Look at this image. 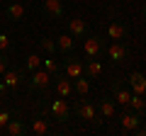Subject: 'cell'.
Returning <instances> with one entry per match:
<instances>
[{
  "label": "cell",
  "mask_w": 146,
  "mask_h": 136,
  "mask_svg": "<svg viewBox=\"0 0 146 136\" xmlns=\"http://www.w3.org/2000/svg\"><path fill=\"white\" fill-rule=\"evenodd\" d=\"M15 114V112H10V110H0V131L5 129V124L10 121V117Z\"/></svg>",
  "instance_id": "4316f807"
},
{
  "label": "cell",
  "mask_w": 146,
  "mask_h": 136,
  "mask_svg": "<svg viewBox=\"0 0 146 136\" xmlns=\"http://www.w3.org/2000/svg\"><path fill=\"white\" fill-rule=\"evenodd\" d=\"M73 112H76V117H78V119H85V121H90V124H95V126H100V124L105 121L102 117L98 114V107H95L93 102H88L85 97H80L78 102H76Z\"/></svg>",
  "instance_id": "7a4b0ae2"
},
{
  "label": "cell",
  "mask_w": 146,
  "mask_h": 136,
  "mask_svg": "<svg viewBox=\"0 0 146 136\" xmlns=\"http://www.w3.org/2000/svg\"><path fill=\"white\" fill-rule=\"evenodd\" d=\"M39 49H42L44 53H49V56H54V53L58 51V49H56V39H51V37H42V42H39Z\"/></svg>",
  "instance_id": "d4e9b609"
},
{
  "label": "cell",
  "mask_w": 146,
  "mask_h": 136,
  "mask_svg": "<svg viewBox=\"0 0 146 136\" xmlns=\"http://www.w3.org/2000/svg\"><path fill=\"white\" fill-rule=\"evenodd\" d=\"M20 3H22V0H20Z\"/></svg>",
  "instance_id": "1f68e13d"
},
{
  "label": "cell",
  "mask_w": 146,
  "mask_h": 136,
  "mask_svg": "<svg viewBox=\"0 0 146 136\" xmlns=\"http://www.w3.org/2000/svg\"><path fill=\"white\" fill-rule=\"evenodd\" d=\"M141 97H144V102H146V92H141Z\"/></svg>",
  "instance_id": "f546056e"
},
{
  "label": "cell",
  "mask_w": 146,
  "mask_h": 136,
  "mask_svg": "<svg viewBox=\"0 0 146 136\" xmlns=\"http://www.w3.org/2000/svg\"><path fill=\"white\" fill-rule=\"evenodd\" d=\"M127 85H129V90L136 92V95L146 92V75L141 73V71H134V73H129V78H127Z\"/></svg>",
  "instance_id": "e0dca14e"
},
{
  "label": "cell",
  "mask_w": 146,
  "mask_h": 136,
  "mask_svg": "<svg viewBox=\"0 0 146 136\" xmlns=\"http://www.w3.org/2000/svg\"><path fill=\"white\" fill-rule=\"evenodd\" d=\"M73 92L78 95V97H88V95H90V80L85 78V75L76 78V80H73Z\"/></svg>",
  "instance_id": "44dd1931"
},
{
  "label": "cell",
  "mask_w": 146,
  "mask_h": 136,
  "mask_svg": "<svg viewBox=\"0 0 146 136\" xmlns=\"http://www.w3.org/2000/svg\"><path fill=\"white\" fill-rule=\"evenodd\" d=\"M44 112H46V114L51 117L54 121H58V124H66V121H71V107H68L66 97L51 100V102H49V107H44Z\"/></svg>",
  "instance_id": "3957f363"
},
{
  "label": "cell",
  "mask_w": 146,
  "mask_h": 136,
  "mask_svg": "<svg viewBox=\"0 0 146 136\" xmlns=\"http://www.w3.org/2000/svg\"><path fill=\"white\" fill-rule=\"evenodd\" d=\"M42 68L46 71L49 75H54V78H56V75H58V73L63 71V68L58 66V61H56L54 56H46V58H42Z\"/></svg>",
  "instance_id": "7402d4cb"
},
{
  "label": "cell",
  "mask_w": 146,
  "mask_h": 136,
  "mask_svg": "<svg viewBox=\"0 0 146 136\" xmlns=\"http://www.w3.org/2000/svg\"><path fill=\"white\" fill-rule=\"evenodd\" d=\"M42 12L49 20H61L63 17V3L61 0H42Z\"/></svg>",
  "instance_id": "4fadbf2b"
},
{
  "label": "cell",
  "mask_w": 146,
  "mask_h": 136,
  "mask_svg": "<svg viewBox=\"0 0 146 136\" xmlns=\"http://www.w3.org/2000/svg\"><path fill=\"white\" fill-rule=\"evenodd\" d=\"M110 88H112V97H115L117 105H119V107H129V97H131L129 85H124L119 78H115L112 83H110Z\"/></svg>",
  "instance_id": "ba28073f"
},
{
  "label": "cell",
  "mask_w": 146,
  "mask_h": 136,
  "mask_svg": "<svg viewBox=\"0 0 146 136\" xmlns=\"http://www.w3.org/2000/svg\"><path fill=\"white\" fill-rule=\"evenodd\" d=\"M107 37L112 42H127L129 39V24L124 20H115L107 24Z\"/></svg>",
  "instance_id": "9c48e42d"
},
{
  "label": "cell",
  "mask_w": 146,
  "mask_h": 136,
  "mask_svg": "<svg viewBox=\"0 0 146 136\" xmlns=\"http://www.w3.org/2000/svg\"><path fill=\"white\" fill-rule=\"evenodd\" d=\"M54 88H56V92H58V97H71L73 95V80L68 78V75H63V71L54 78Z\"/></svg>",
  "instance_id": "7c38bea8"
},
{
  "label": "cell",
  "mask_w": 146,
  "mask_h": 136,
  "mask_svg": "<svg viewBox=\"0 0 146 136\" xmlns=\"http://www.w3.org/2000/svg\"><path fill=\"white\" fill-rule=\"evenodd\" d=\"M63 75H68L71 80L80 78V75H83V61L76 58V56H68L66 63H63Z\"/></svg>",
  "instance_id": "9a60e30c"
},
{
  "label": "cell",
  "mask_w": 146,
  "mask_h": 136,
  "mask_svg": "<svg viewBox=\"0 0 146 136\" xmlns=\"http://www.w3.org/2000/svg\"><path fill=\"white\" fill-rule=\"evenodd\" d=\"M95 107H98V114L102 117V119H112V117H117V102H115V97H110V95H102Z\"/></svg>",
  "instance_id": "8fae6325"
},
{
  "label": "cell",
  "mask_w": 146,
  "mask_h": 136,
  "mask_svg": "<svg viewBox=\"0 0 146 136\" xmlns=\"http://www.w3.org/2000/svg\"><path fill=\"white\" fill-rule=\"evenodd\" d=\"M56 49H58L61 53H71L73 49H76V37H73L71 32L58 34V37H56Z\"/></svg>",
  "instance_id": "ffe728a7"
},
{
  "label": "cell",
  "mask_w": 146,
  "mask_h": 136,
  "mask_svg": "<svg viewBox=\"0 0 146 136\" xmlns=\"http://www.w3.org/2000/svg\"><path fill=\"white\" fill-rule=\"evenodd\" d=\"M5 17L10 22H20L22 17H25V3H20V0H10L5 5Z\"/></svg>",
  "instance_id": "ac0fdd59"
},
{
  "label": "cell",
  "mask_w": 146,
  "mask_h": 136,
  "mask_svg": "<svg viewBox=\"0 0 146 136\" xmlns=\"http://www.w3.org/2000/svg\"><path fill=\"white\" fill-rule=\"evenodd\" d=\"M66 24H68V32H71L76 39H85V37H88V22H85V20L73 17V20H68Z\"/></svg>",
  "instance_id": "d6986e66"
},
{
  "label": "cell",
  "mask_w": 146,
  "mask_h": 136,
  "mask_svg": "<svg viewBox=\"0 0 146 136\" xmlns=\"http://www.w3.org/2000/svg\"><path fill=\"white\" fill-rule=\"evenodd\" d=\"M5 131L7 136H25V134H29V126L25 124V119L20 117V112H15V114L10 117V121L5 124Z\"/></svg>",
  "instance_id": "30bf717a"
},
{
  "label": "cell",
  "mask_w": 146,
  "mask_h": 136,
  "mask_svg": "<svg viewBox=\"0 0 146 136\" xmlns=\"http://www.w3.org/2000/svg\"><path fill=\"white\" fill-rule=\"evenodd\" d=\"M131 134H134V136H146V124H139L134 131H131Z\"/></svg>",
  "instance_id": "f1b7e54d"
},
{
  "label": "cell",
  "mask_w": 146,
  "mask_h": 136,
  "mask_svg": "<svg viewBox=\"0 0 146 136\" xmlns=\"http://www.w3.org/2000/svg\"><path fill=\"white\" fill-rule=\"evenodd\" d=\"M102 51H105L102 37L88 34V37H85V42H83V53H85V58H100V56H102Z\"/></svg>",
  "instance_id": "52a82bcc"
},
{
  "label": "cell",
  "mask_w": 146,
  "mask_h": 136,
  "mask_svg": "<svg viewBox=\"0 0 146 136\" xmlns=\"http://www.w3.org/2000/svg\"><path fill=\"white\" fill-rule=\"evenodd\" d=\"M144 15H146V3H144Z\"/></svg>",
  "instance_id": "4dcf8cb0"
},
{
  "label": "cell",
  "mask_w": 146,
  "mask_h": 136,
  "mask_svg": "<svg viewBox=\"0 0 146 136\" xmlns=\"http://www.w3.org/2000/svg\"><path fill=\"white\" fill-rule=\"evenodd\" d=\"M83 75L88 80H98L100 75H102V61H98V58H88V61H83Z\"/></svg>",
  "instance_id": "2e32d148"
},
{
  "label": "cell",
  "mask_w": 146,
  "mask_h": 136,
  "mask_svg": "<svg viewBox=\"0 0 146 136\" xmlns=\"http://www.w3.org/2000/svg\"><path fill=\"white\" fill-rule=\"evenodd\" d=\"M10 66V58H7V53L5 51H0V75L5 73V68Z\"/></svg>",
  "instance_id": "83f0119b"
},
{
  "label": "cell",
  "mask_w": 146,
  "mask_h": 136,
  "mask_svg": "<svg viewBox=\"0 0 146 136\" xmlns=\"http://www.w3.org/2000/svg\"><path fill=\"white\" fill-rule=\"evenodd\" d=\"M12 49V39H10V34L7 32H0V51H10Z\"/></svg>",
  "instance_id": "484cf974"
},
{
  "label": "cell",
  "mask_w": 146,
  "mask_h": 136,
  "mask_svg": "<svg viewBox=\"0 0 146 136\" xmlns=\"http://www.w3.org/2000/svg\"><path fill=\"white\" fill-rule=\"evenodd\" d=\"M27 80V73L22 66H7L5 73L0 75V97L5 92H12V90H17L22 83Z\"/></svg>",
  "instance_id": "6da1fadb"
},
{
  "label": "cell",
  "mask_w": 146,
  "mask_h": 136,
  "mask_svg": "<svg viewBox=\"0 0 146 136\" xmlns=\"http://www.w3.org/2000/svg\"><path fill=\"white\" fill-rule=\"evenodd\" d=\"M107 58H110L112 66L124 63L127 58H129V46H127V42H112L107 46Z\"/></svg>",
  "instance_id": "5b68a950"
},
{
  "label": "cell",
  "mask_w": 146,
  "mask_h": 136,
  "mask_svg": "<svg viewBox=\"0 0 146 136\" xmlns=\"http://www.w3.org/2000/svg\"><path fill=\"white\" fill-rule=\"evenodd\" d=\"M29 131L36 134V136H44V134L51 131V121H49L46 112H44V114H34V119H32V124H29Z\"/></svg>",
  "instance_id": "5bb4252c"
},
{
  "label": "cell",
  "mask_w": 146,
  "mask_h": 136,
  "mask_svg": "<svg viewBox=\"0 0 146 136\" xmlns=\"http://www.w3.org/2000/svg\"><path fill=\"white\" fill-rule=\"evenodd\" d=\"M54 75H49L44 68H36V71H32L29 73V80H27V90L29 92H46L49 85H51Z\"/></svg>",
  "instance_id": "277c9868"
},
{
  "label": "cell",
  "mask_w": 146,
  "mask_h": 136,
  "mask_svg": "<svg viewBox=\"0 0 146 136\" xmlns=\"http://www.w3.org/2000/svg\"><path fill=\"white\" fill-rule=\"evenodd\" d=\"M22 68H25L27 75H29L32 71H36V68H42V56H39V53H29V56L25 58V66Z\"/></svg>",
  "instance_id": "603a6c76"
},
{
  "label": "cell",
  "mask_w": 146,
  "mask_h": 136,
  "mask_svg": "<svg viewBox=\"0 0 146 136\" xmlns=\"http://www.w3.org/2000/svg\"><path fill=\"white\" fill-rule=\"evenodd\" d=\"M129 110H134V112H139V114H144L146 102H144V97H141V95L131 92V97H129Z\"/></svg>",
  "instance_id": "cb8c5ba5"
},
{
  "label": "cell",
  "mask_w": 146,
  "mask_h": 136,
  "mask_svg": "<svg viewBox=\"0 0 146 136\" xmlns=\"http://www.w3.org/2000/svg\"><path fill=\"white\" fill-rule=\"evenodd\" d=\"M117 119H119L122 131H127V134H131V131L141 124V114H139V112H134V110H129V107H122V112H119Z\"/></svg>",
  "instance_id": "8992f818"
}]
</instances>
